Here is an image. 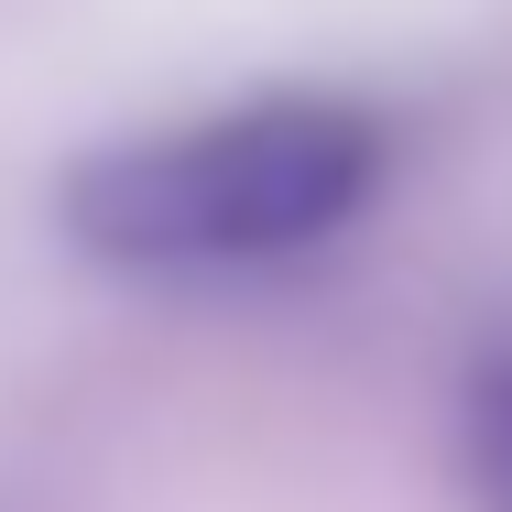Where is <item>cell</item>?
<instances>
[{
  "instance_id": "6da1fadb",
  "label": "cell",
  "mask_w": 512,
  "mask_h": 512,
  "mask_svg": "<svg viewBox=\"0 0 512 512\" xmlns=\"http://www.w3.org/2000/svg\"><path fill=\"white\" fill-rule=\"evenodd\" d=\"M393 186V120L327 88L229 99L99 142L66 175V240L131 284H229L338 251Z\"/></svg>"
},
{
  "instance_id": "7a4b0ae2",
  "label": "cell",
  "mask_w": 512,
  "mask_h": 512,
  "mask_svg": "<svg viewBox=\"0 0 512 512\" xmlns=\"http://www.w3.org/2000/svg\"><path fill=\"white\" fill-rule=\"evenodd\" d=\"M447 469L469 512H512V338H491L469 371H458V404H447Z\"/></svg>"
}]
</instances>
